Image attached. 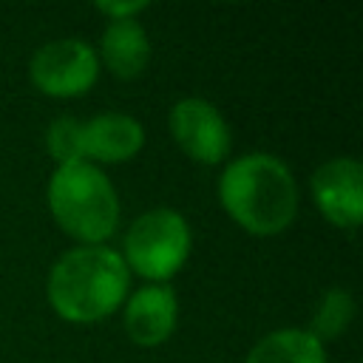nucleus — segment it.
Segmentation results:
<instances>
[{"instance_id": "obj_4", "label": "nucleus", "mask_w": 363, "mask_h": 363, "mask_svg": "<svg viewBox=\"0 0 363 363\" xmlns=\"http://www.w3.org/2000/svg\"><path fill=\"white\" fill-rule=\"evenodd\" d=\"M190 244L193 235L187 218L170 207H156L130 224L122 258L136 275L153 284H167L184 267Z\"/></svg>"}, {"instance_id": "obj_11", "label": "nucleus", "mask_w": 363, "mask_h": 363, "mask_svg": "<svg viewBox=\"0 0 363 363\" xmlns=\"http://www.w3.org/2000/svg\"><path fill=\"white\" fill-rule=\"evenodd\" d=\"M244 363H326V349L309 329H275L250 349Z\"/></svg>"}, {"instance_id": "obj_14", "label": "nucleus", "mask_w": 363, "mask_h": 363, "mask_svg": "<svg viewBox=\"0 0 363 363\" xmlns=\"http://www.w3.org/2000/svg\"><path fill=\"white\" fill-rule=\"evenodd\" d=\"M96 9L102 14H108L111 20H130L136 17L142 9H147L145 0H128V3H96Z\"/></svg>"}, {"instance_id": "obj_8", "label": "nucleus", "mask_w": 363, "mask_h": 363, "mask_svg": "<svg viewBox=\"0 0 363 363\" xmlns=\"http://www.w3.org/2000/svg\"><path fill=\"white\" fill-rule=\"evenodd\" d=\"M179 301L170 284H147L125 303V332L136 346H159L176 329Z\"/></svg>"}, {"instance_id": "obj_9", "label": "nucleus", "mask_w": 363, "mask_h": 363, "mask_svg": "<svg viewBox=\"0 0 363 363\" xmlns=\"http://www.w3.org/2000/svg\"><path fill=\"white\" fill-rule=\"evenodd\" d=\"M85 136V156L99 162H128L145 145V128L128 113H96L94 119L82 122Z\"/></svg>"}, {"instance_id": "obj_6", "label": "nucleus", "mask_w": 363, "mask_h": 363, "mask_svg": "<svg viewBox=\"0 0 363 363\" xmlns=\"http://www.w3.org/2000/svg\"><path fill=\"white\" fill-rule=\"evenodd\" d=\"M176 145L201 164H218L230 150V128L218 108L201 96L179 99L167 116Z\"/></svg>"}, {"instance_id": "obj_10", "label": "nucleus", "mask_w": 363, "mask_h": 363, "mask_svg": "<svg viewBox=\"0 0 363 363\" xmlns=\"http://www.w3.org/2000/svg\"><path fill=\"white\" fill-rule=\"evenodd\" d=\"M99 54H102L105 68L113 77L133 79L145 71V65L150 60V40H147L145 28L136 23V17L108 20L102 40H99Z\"/></svg>"}, {"instance_id": "obj_13", "label": "nucleus", "mask_w": 363, "mask_h": 363, "mask_svg": "<svg viewBox=\"0 0 363 363\" xmlns=\"http://www.w3.org/2000/svg\"><path fill=\"white\" fill-rule=\"evenodd\" d=\"M45 147L57 167L85 162V136H82V122L74 116H60L48 125L45 130Z\"/></svg>"}, {"instance_id": "obj_5", "label": "nucleus", "mask_w": 363, "mask_h": 363, "mask_svg": "<svg viewBox=\"0 0 363 363\" xmlns=\"http://www.w3.org/2000/svg\"><path fill=\"white\" fill-rule=\"evenodd\" d=\"M28 77L34 88L48 96H82L99 77V57L85 40H51L34 51L28 62Z\"/></svg>"}, {"instance_id": "obj_1", "label": "nucleus", "mask_w": 363, "mask_h": 363, "mask_svg": "<svg viewBox=\"0 0 363 363\" xmlns=\"http://www.w3.org/2000/svg\"><path fill=\"white\" fill-rule=\"evenodd\" d=\"M218 201L252 235L284 233L298 213V184L272 153H244L218 176Z\"/></svg>"}, {"instance_id": "obj_12", "label": "nucleus", "mask_w": 363, "mask_h": 363, "mask_svg": "<svg viewBox=\"0 0 363 363\" xmlns=\"http://www.w3.org/2000/svg\"><path fill=\"white\" fill-rule=\"evenodd\" d=\"M352 318H354V298H352V292L343 289V286H332L318 301V309H315L309 332L323 343L329 337L343 335L349 329Z\"/></svg>"}, {"instance_id": "obj_2", "label": "nucleus", "mask_w": 363, "mask_h": 363, "mask_svg": "<svg viewBox=\"0 0 363 363\" xmlns=\"http://www.w3.org/2000/svg\"><path fill=\"white\" fill-rule=\"evenodd\" d=\"M128 286L130 269L116 250L82 244L57 258L45 292L60 318L71 323H96L125 301Z\"/></svg>"}, {"instance_id": "obj_7", "label": "nucleus", "mask_w": 363, "mask_h": 363, "mask_svg": "<svg viewBox=\"0 0 363 363\" xmlns=\"http://www.w3.org/2000/svg\"><path fill=\"white\" fill-rule=\"evenodd\" d=\"M312 199L326 221L354 230L363 218V164L352 156L326 159L309 179Z\"/></svg>"}, {"instance_id": "obj_3", "label": "nucleus", "mask_w": 363, "mask_h": 363, "mask_svg": "<svg viewBox=\"0 0 363 363\" xmlns=\"http://www.w3.org/2000/svg\"><path fill=\"white\" fill-rule=\"evenodd\" d=\"M48 207L54 221L82 244H102L119 224L116 190L91 162H74L54 170L48 182Z\"/></svg>"}]
</instances>
